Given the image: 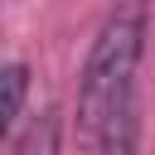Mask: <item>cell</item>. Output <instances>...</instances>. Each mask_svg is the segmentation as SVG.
Here are the masks:
<instances>
[{"label":"cell","mask_w":155,"mask_h":155,"mask_svg":"<svg viewBox=\"0 0 155 155\" xmlns=\"http://www.w3.org/2000/svg\"><path fill=\"white\" fill-rule=\"evenodd\" d=\"M150 34V0H116L102 19L82 78H78V131L97 145V155H136L140 107H136V68Z\"/></svg>","instance_id":"cell-1"},{"label":"cell","mask_w":155,"mask_h":155,"mask_svg":"<svg viewBox=\"0 0 155 155\" xmlns=\"http://www.w3.org/2000/svg\"><path fill=\"white\" fill-rule=\"evenodd\" d=\"M58 150H63V116L58 111H39L10 140V155H58Z\"/></svg>","instance_id":"cell-2"},{"label":"cell","mask_w":155,"mask_h":155,"mask_svg":"<svg viewBox=\"0 0 155 155\" xmlns=\"http://www.w3.org/2000/svg\"><path fill=\"white\" fill-rule=\"evenodd\" d=\"M0 82H5V102H0V140L10 145V140L19 136V116H24V92H29V68H24V63H5Z\"/></svg>","instance_id":"cell-3"}]
</instances>
